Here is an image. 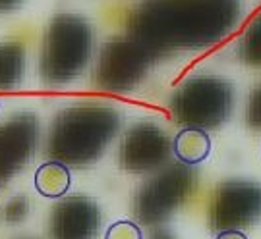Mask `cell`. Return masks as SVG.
I'll use <instances>...</instances> for the list:
<instances>
[{
  "mask_svg": "<svg viewBox=\"0 0 261 239\" xmlns=\"http://www.w3.org/2000/svg\"><path fill=\"white\" fill-rule=\"evenodd\" d=\"M242 0H143L128 19V33L153 54L201 50L230 35Z\"/></svg>",
  "mask_w": 261,
  "mask_h": 239,
  "instance_id": "cell-1",
  "label": "cell"
},
{
  "mask_svg": "<svg viewBox=\"0 0 261 239\" xmlns=\"http://www.w3.org/2000/svg\"><path fill=\"white\" fill-rule=\"evenodd\" d=\"M122 112L105 104H74L60 110L50 124L47 155L66 166L97 162L116 137Z\"/></svg>",
  "mask_w": 261,
  "mask_h": 239,
  "instance_id": "cell-2",
  "label": "cell"
},
{
  "mask_svg": "<svg viewBox=\"0 0 261 239\" xmlns=\"http://www.w3.org/2000/svg\"><path fill=\"white\" fill-rule=\"evenodd\" d=\"M93 50V27L77 14L50 19L41 43L39 72L48 87H62L84 74Z\"/></svg>",
  "mask_w": 261,
  "mask_h": 239,
  "instance_id": "cell-3",
  "label": "cell"
},
{
  "mask_svg": "<svg viewBox=\"0 0 261 239\" xmlns=\"http://www.w3.org/2000/svg\"><path fill=\"white\" fill-rule=\"evenodd\" d=\"M232 104V81L217 75H192L174 91L170 110L184 128L215 129L230 118Z\"/></svg>",
  "mask_w": 261,
  "mask_h": 239,
  "instance_id": "cell-4",
  "label": "cell"
},
{
  "mask_svg": "<svg viewBox=\"0 0 261 239\" xmlns=\"http://www.w3.org/2000/svg\"><path fill=\"white\" fill-rule=\"evenodd\" d=\"M194 185L196 174L184 162L163 168L141 185L134 197V214L138 222L153 228L168 220L186 202Z\"/></svg>",
  "mask_w": 261,
  "mask_h": 239,
  "instance_id": "cell-5",
  "label": "cell"
},
{
  "mask_svg": "<svg viewBox=\"0 0 261 239\" xmlns=\"http://www.w3.org/2000/svg\"><path fill=\"white\" fill-rule=\"evenodd\" d=\"M153 60L149 48L134 37H112L99 50L95 85L107 93H128L145 77Z\"/></svg>",
  "mask_w": 261,
  "mask_h": 239,
  "instance_id": "cell-6",
  "label": "cell"
},
{
  "mask_svg": "<svg viewBox=\"0 0 261 239\" xmlns=\"http://www.w3.org/2000/svg\"><path fill=\"white\" fill-rule=\"evenodd\" d=\"M261 218V185L248 180H228L217 187L211 201V228L217 233L252 228Z\"/></svg>",
  "mask_w": 261,
  "mask_h": 239,
  "instance_id": "cell-7",
  "label": "cell"
},
{
  "mask_svg": "<svg viewBox=\"0 0 261 239\" xmlns=\"http://www.w3.org/2000/svg\"><path fill=\"white\" fill-rule=\"evenodd\" d=\"M172 143L153 122H138L126 129L118 147V164L132 174L153 172L170 160Z\"/></svg>",
  "mask_w": 261,
  "mask_h": 239,
  "instance_id": "cell-8",
  "label": "cell"
},
{
  "mask_svg": "<svg viewBox=\"0 0 261 239\" xmlns=\"http://www.w3.org/2000/svg\"><path fill=\"white\" fill-rule=\"evenodd\" d=\"M39 120L31 112H18L0 126V182L21 172L37 148Z\"/></svg>",
  "mask_w": 261,
  "mask_h": 239,
  "instance_id": "cell-9",
  "label": "cell"
},
{
  "mask_svg": "<svg viewBox=\"0 0 261 239\" xmlns=\"http://www.w3.org/2000/svg\"><path fill=\"white\" fill-rule=\"evenodd\" d=\"M101 226L99 204L84 195L66 197L50 212L53 239H95Z\"/></svg>",
  "mask_w": 261,
  "mask_h": 239,
  "instance_id": "cell-10",
  "label": "cell"
},
{
  "mask_svg": "<svg viewBox=\"0 0 261 239\" xmlns=\"http://www.w3.org/2000/svg\"><path fill=\"white\" fill-rule=\"evenodd\" d=\"M25 48L18 41L0 43V91H16L25 75Z\"/></svg>",
  "mask_w": 261,
  "mask_h": 239,
  "instance_id": "cell-11",
  "label": "cell"
},
{
  "mask_svg": "<svg viewBox=\"0 0 261 239\" xmlns=\"http://www.w3.org/2000/svg\"><path fill=\"white\" fill-rule=\"evenodd\" d=\"M172 151L178 162H184L188 166L201 164L211 153V137L205 129L186 128L174 137Z\"/></svg>",
  "mask_w": 261,
  "mask_h": 239,
  "instance_id": "cell-12",
  "label": "cell"
},
{
  "mask_svg": "<svg viewBox=\"0 0 261 239\" xmlns=\"http://www.w3.org/2000/svg\"><path fill=\"white\" fill-rule=\"evenodd\" d=\"M72 184L70 168L58 160H48L35 172V189L47 199H58L66 195Z\"/></svg>",
  "mask_w": 261,
  "mask_h": 239,
  "instance_id": "cell-13",
  "label": "cell"
},
{
  "mask_svg": "<svg viewBox=\"0 0 261 239\" xmlns=\"http://www.w3.org/2000/svg\"><path fill=\"white\" fill-rule=\"evenodd\" d=\"M238 56L248 68L261 70V12L244 31L238 45Z\"/></svg>",
  "mask_w": 261,
  "mask_h": 239,
  "instance_id": "cell-14",
  "label": "cell"
},
{
  "mask_svg": "<svg viewBox=\"0 0 261 239\" xmlns=\"http://www.w3.org/2000/svg\"><path fill=\"white\" fill-rule=\"evenodd\" d=\"M29 214V201L28 197L18 195V197H12L4 202L2 212H0V218L6 222V224H19L25 216Z\"/></svg>",
  "mask_w": 261,
  "mask_h": 239,
  "instance_id": "cell-15",
  "label": "cell"
},
{
  "mask_svg": "<svg viewBox=\"0 0 261 239\" xmlns=\"http://www.w3.org/2000/svg\"><path fill=\"white\" fill-rule=\"evenodd\" d=\"M105 239H143V231L136 222L118 220L107 230Z\"/></svg>",
  "mask_w": 261,
  "mask_h": 239,
  "instance_id": "cell-16",
  "label": "cell"
},
{
  "mask_svg": "<svg viewBox=\"0 0 261 239\" xmlns=\"http://www.w3.org/2000/svg\"><path fill=\"white\" fill-rule=\"evenodd\" d=\"M246 124L248 128L261 131V83L250 93L248 106H246Z\"/></svg>",
  "mask_w": 261,
  "mask_h": 239,
  "instance_id": "cell-17",
  "label": "cell"
},
{
  "mask_svg": "<svg viewBox=\"0 0 261 239\" xmlns=\"http://www.w3.org/2000/svg\"><path fill=\"white\" fill-rule=\"evenodd\" d=\"M215 239H248V237L240 230H226V231H219V235Z\"/></svg>",
  "mask_w": 261,
  "mask_h": 239,
  "instance_id": "cell-18",
  "label": "cell"
},
{
  "mask_svg": "<svg viewBox=\"0 0 261 239\" xmlns=\"http://www.w3.org/2000/svg\"><path fill=\"white\" fill-rule=\"evenodd\" d=\"M23 0H0V14H4V12H12V10L19 8V4H21Z\"/></svg>",
  "mask_w": 261,
  "mask_h": 239,
  "instance_id": "cell-19",
  "label": "cell"
}]
</instances>
